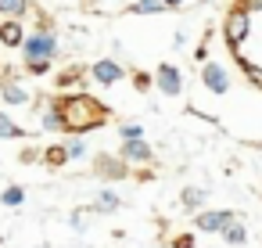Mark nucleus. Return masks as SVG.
<instances>
[{
  "instance_id": "f257e3e1",
  "label": "nucleus",
  "mask_w": 262,
  "mask_h": 248,
  "mask_svg": "<svg viewBox=\"0 0 262 248\" xmlns=\"http://www.w3.org/2000/svg\"><path fill=\"white\" fill-rule=\"evenodd\" d=\"M58 112H61V130H72V133L97 130V126L108 119L104 105H97V101H94V97H86V94H76V97L58 101Z\"/></svg>"
},
{
  "instance_id": "f03ea898",
  "label": "nucleus",
  "mask_w": 262,
  "mask_h": 248,
  "mask_svg": "<svg viewBox=\"0 0 262 248\" xmlns=\"http://www.w3.org/2000/svg\"><path fill=\"white\" fill-rule=\"evenodd\" d=\"M223 36H226V44L237 51L244 40H248V11L244 8H233L230 15H226V26H223Z\"/></svg>"
},
{
  "instance_id": "7ed1b4c3",
  "label": "nucleus",
  "mask_w": 262,
  "mask_h": 248,
  "mask_svg": "<svg viewBox=\"0 0 262 248\" xmlns=\"http://www.w3.org/2000/svg\"><path fill=\"white\" fill-rule=\"evenodd\" d=\"M22 51H26V58H54L58 40H54L51 33H36V36L22 40Z\"/></svg>"
},
{
  "instance_id": "20e7f679",
  "label": "nucleus",
  "mask_w": 262,
  "mask_h": 248,
  "mask_svg": "<svg viewBox=\"0 0 262 248\" xmlns=\"http://www.w3.org/2000/svg\"><path fill=\"white\" fill-rule=\"evenodd\" d=\"M201 79H205V87H208L212 94H226V90H230V76H226V69L215 65V61H208V65L201 69Z\"/></svg>"
},
{
  "instance_id": "39448f33",
  "label": "nucleus",
  "mask_w": 262,
  "mask_h": 248,
  "mask_svg": "<svg viewBox=\"0 0 262 248\" xmlns=\"http://www.w3.org/2000/svg\"><path fill=\"white\" fill-rule=\"evenodd\" d=\"M155 79H158V90H162V94H169V97H176V94L183 90V79H180L176 65H158Z\"/></svg>"
},
{
  "instance_id": "423d86ee",
  "label": "nucleus",
  "mask_w": 262,
  "mask_h": 248,
  "mask_svg": "<svg viewBox=\"0 0 262 248\" xmlns=\"http://www.w3.org/2000/svg\"><path fill=\"white\" fill-rule=\"evenodd\" d=\"M94 79H101V83H119V79H122V69H119L115 61L104 58V61L94 65Z\"/></svg>"
},
{
  "instance_id": "0eeeda50",
  "label": "nucleus",
  "mask_w": 262,
  "mask_h": 248,
  "mask_svg": "<svg viewBox=\"0 0 262 248\" xmlns=\"http://www.w3.org/2000/svg\"><path fill=\"white\" fill-rule=\"evenodd\" d=\"M122 155H126V158H133V162H147V158H151V148H147V144L137 137V140H126Z\"/></svg>"
},
{
  "instance_id": "6e6552de",
  "label": "nucleus",
  "mask_w": 262,
  "mask_h": 248,
  "mask_svg": "<svg viewBox=\"0 0 262 248\" xmlns=\"http://www.w3.org/2000/svg\"><path fill=\"white\" fill-rule=\"evenodd\" d=\"M226 223H230V212H205V216H198V226L201 230H219Z\"/></svg>"
},
{
  "instance_id": "1a4fd4ad",
  "label": "nucleus",
  "mask_w": 262,
  "mask_h": 248,
  "mask_svg": "<svg viewBox=\"0 0 262 248\" xmlns=\"http://www.w3.org/2000/svg\"><path fill=\"white\" fill-rule=\"evenodd\" d=\"M0 40H4L8 47H18L22 44V26L18 22H4V26H0Z\"/></svg>"
},
{
  "instance_id": "9d476101",
  "label": "nucleus",
  "mask_w": 262,
  "mask_h": 248,
  "mask_svg": "<svg viewBox=\"0 0 262 248\" xmlns=\"http://www.w3.org/2000/svg\"><path fill=\"white\" fill-rule=\"evenodd\" d=\"M129 11H133V15H158V11H169V8L162 4V0H137Z\"/></svg>"
},
{
  "instance_id": "9b49d317",
  "label": "nucleus",
  "mask_w": 262,
  "mask_h": 248,
  "mask_svg": "<svg viewBox=\"0 0 262 248\" xmlns=\"http://www.w3.org/2000/svg\"><path fill=\"white\" fill-rule=\"evenodd\" d=\"M26 8H29V0H0V15H26Z\"/></svg>"
},
{
  "instance_id": "f8f14e48",
  "label": "nucleus",
  "mask_w": 262,
  "mask_h": 248,
  "mask_svg": "<svg viewBox=\"0 0 262 248\" xmlns=\"http://www.w3.org/2000/svg\"><path fill=\"white\" fill-rule=\"evenodd\" d=\"M4 101H11V105H22V101H26V90H22L18 83H8V87H4Z\"/></svg>"
},
{
  "instance_id": "ddd939ff",
  "label": "nucleus",
  "mask_w": 262,
  "mask_h": 248,
  "mask_svg": "<svg viewBox=\"0 0 262 248\" xmlns=\"http://www.w3.org/2000/svg\"><path fill=\"white\" fill-rule=\"evenodd\" d=\"M0 137H22V130H18L8 115H0Z\"/></svg>"
},
{
  "instance_id": "4468645a",
  "label": "nucleus",
  "mask_w": 262,
  "mask_h": 248,
  "mask_svg": "<svg viewBox=\"0 0 262 248\" xmlns=\"http://www.w3.org/2000/svg\"><path fill=\"white\" fill-rule=\"evenodd\" d=\"M241 69H244V72H248V79H251V83H255V87H262V69H255V65H251V61H241Z\"/></svg>"
},
{
  "instance_id": "2eb2a0df",
  "label": "nucleus",
  "mask_w": 262,
  "mask_h": 248,
  "mask_svg": "<svg viewBox=\"0 0 262 248\" xmlns=\"http://www.w3.org/2000/svg\"><path fill=\"white\" fill-rule=\"evenodd\" d=\"M65 158H69V148H51L47 151V162H54V166H61Z\"/></svg>"
},
{
  "instance_id": "dca6fc26",
  "label": "nucleus",
  "mask_w": 262,
  "mask_h": 248,
  "mask_svg": "<svg viewBox=\"0 0 262 248\" xmlns=\"http://www.w3.org/2000/svg\"><path fill=\"white\" fill-rule=\"evenodd\" d=\"M22 201V187H8L4 191V205H18Z\"/></svg>"
},
{
  "instance_id": "f3484780",
  "label": "nucleus",
  "mask_w": 262,
  "mask_h": 248,
  "mask_svg": "<svg viewBox=\"0 0 262 248\" xmlns=\"http://www.w3.org/2000/svg\"><path fill=\"white\" fill-rule=\"evenodd\" d=\"M29 69L33 72H47L51 69V58H29Z\"/></svg>"
},
{
  "instance_id": "a211bd4d",
  "label": "nucleus",
  "mask_w": 262,
  "mask_h": 248,
  "mask_svg": "<svg viewBox=\"0 0 262 248\" xmlns=\"http://www.w3.org/2000/svg\"><path fill=\"white\" fill-rule=\"evenodd\" d=\"M226 241H230V244H241V241H244V230H241V226H230V230H226Z\"/></svg>"
},
{
  "instance_id": "6ab92c4d",
  "label": "nucleus",
  "mask_w": 262,
  "mask_h": 248,
  "mask_svg": "<svg viewBox=\"0 0 262 248\" xmlns=\"http://www.w3.org/2000/svg\"><path fill=\"white\" fill-rule=\"evenodd\" d=\"M140 133H144V130H140V126H122V137H126V140H137V137H140Z\"/></svg>"
},
{
  "instance_id": "aec40b11",
  "label": "nucleus",
  "mask_w": 262,
  "mask_h": 248,
  "mask_svg": "<svg viewBox=\"0 0 262 248\" xmlns=\"http://www.w3.org/2000/svg\"><path fill=\"white\" fill-rule=\"evenodd\" d=\"M101 205H104V209H115V205H119V198H115L112 191H104V194H101Z\"/></svg>"
},
{
  "instance_id": "412c9836",
  "label": "nucleus",
  "mask_w": 262,
  "mask_h": 248,
  "mask_svg": "<svg viewBox=\"0 0 262 248\" xmlns=\"http://www.w3.org/2000/svg\"><path fill=\"white\" fill-rule=\"evenodd\" d=\"M201 198H205L201 191H187V194H183V201H187V205H201Z\"/></svg>"
},
{
  "instance_id": "4be33fe9",
  "label": "nucleus",
  "mask_w": 262,
  "mask_h": 248,
  "mask_svg": "<svg viewBox=\"0 0 262 248\" xmlns=\"http://www.w3.org/2000/svg\"><path fill=\"white\" fill-rule=\"evenodd\" d=\"M244 11H262V0H241Z\"/></svg>"
},
{
  "instance_id": "5701e85b",
  "label": "nucleus",
  "mask_w": 262,
  "mask_h": 248,
  "mask_svg": "<svg viewBox=\"0 0 262 248\" xmlns=\"http://www.w3.org/2000/svg\"><path fill=\"white\" fill-rule=\"evenodd\" d=\"M83 151H86V148H83V144H69V158H79V155H83Z\"/></svg>"
},
{
  "instance_id": "b1692460",
  "label": "nucleus",
  "mask_w": 262,
  "mask_h": 248,
  "mask_svg": "<svg viewBox=\"0 0 262 248\" xmlns=\"http://www.w3.org/2000/svg\"><path fill=\"white\" fill-rule=\"evenodd\" d=\"M162 4H165V8H180V4H183V0H162Z\"/></svg>"
}]
</instances>
